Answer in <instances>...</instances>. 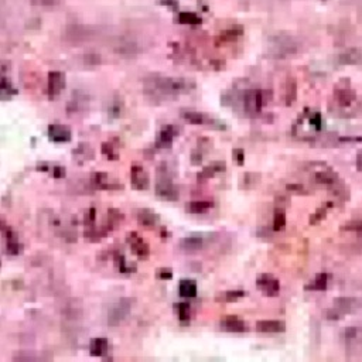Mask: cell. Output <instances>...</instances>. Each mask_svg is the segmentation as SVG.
Listing matches in <instances>:
<instances>
[{
    "instance_id": "1",
    "label": "cell",
    "mask_w": 362,
    "mask_h": 362,
    "mask_svg": "<svg viewBox=\"0 0 362 362\" xmlns=\"http://www.w3.org/2000/svg\"><path fill=\"white\" fill-rule=\"evenodd\" d=\"M362 308V301L356 297H337L332 301V307L325 310V319L340 320L347 314H354Z\"/></svg>"
},
{
    "instance_id": "2",
    "label": "cell",
    "mask_w": 362,
    "mask_h": 362,
    "mask_svg": "<svg viewBox=\"0 0 362 362\" xmlns=\"http://www.w3.org/2000/svg\"><path fill=\"white\" fill-rule=\"evenodd\" d=\"M340 338L348 355L362 356V327H347Z\"/></svg>"
},
{
    "instance_id": "3",
    "label": "cell",
    "mask_w": 362,
    "mask_h": 362,
    "mask_svg": "<svg viewBox=\"0 0 362 362\" xmlns=\"http://www.w3.org/2000/svg\"><path fill=\"white\" fill-rule=\"evenodd\" d=\"M132 299H120L115 306L112 307L108 313V324L111 327H117L120 325L129 316L130 308H132Z\"/></svg>"
},
{
    "instance_id": "4",
    "label": "cell",
    "mask_w": 362,
    "mask_h": 362,
    "mask_svg": "<svg viewBox=\"0 0 362 362\" xmlns=\"http://www.w3.org/2000/svg\"><path fill=\"white\" fill-rule=\"evenodd\" d=\"M156 196L164 201H177L180 198V192H178L177 185L172 181V178L161 174V177L157 178V183H156Z\"/></svg>"
},
{
    "instance_id": "5",
    "label": "cell",
    "mask_w": 362,
    "mask_h": 362,
    "mask_svg": "<svg viewBox=\"0 0 362 362\" xmlns=\"http://www.w3.org/2000/svg\"><path fill=\"white\" fill-rule=\"evenodd\" d=\"M2 233L6 238V253L10 256H17L23 252V246L19 242V236L14 232L12 227L6 225V222L2 221Z\"/></svg>"
},
{
    "instance_id": "6",
    "label": "cell",
    "mask_w": 362,
    "mask_h": 362,
    "mask_svg": "<svg viewBox=\"0 0 362 362\" xmlns=\"http://www.w3.org/2000/svg\"><path fill=\"white\" fill-rule=\"evenodd\" d=\"M256 286L260 292H263L264 296H269V297H275L279 295L280 292V283L277 280L276 277H273L272 275H260L256 279Z\"/></svg>"
},
{
    "instance_id": "7",
    "label": "cell",
    "mask_w": 362,
    "mask_h": 362,
    "mask_svg": "<svg viewBox=\"0 0 362 362\" xmlns=\"http://www.w3.org/2000/svg\"><path fill=\"white\" fill-rule=\"evenodd\" d=\"M130 181L133 190L144 191L149 188V174L139 164H133L130 168Z\"/></svg>"
},
{
    "instance_id": "8",
    "label": "cell",
    "mask_w": 362,
    "mask_h": 362,
    "mask_svg": "<svg viewBox=\"0 0 362 362\" xmlns=\"http://www.w3.org/2000/svg\"><path fill=\"white\" fill-rule=\"evenodd\" d=\"M128 244L132 248V252L135 253L136 256L139 259H146L150 253V248L149 245L143 240L140 235L137 232H130L128 235Z\"/></svg>"
},
{
    "instance_id": "9",
    "label": "cell",
    "mask_w": 362,
    "mask_h": 362,
    "mask_svg": "<svg viewBox=\"0 0 362 362\" xmlns=\"http://www.w3.org/2000/svg\"><path fill=\"white\" fill-rule=\"evenodd\" d=\"M47 135H49L50 140L54 141V143H67L73 137L71 129L64 125H60V123L50 125L49 129H47Z\"/></svg>"
},
{
    "instance_id": "10",
    "label": "cell",
    "mask_w": 362,
    "mask_h": 362,
    "mask_svg": "<svg viewBox=\"0 0 362 362\" xmlns=\"http://www.w3.org/2000/svg\"><path fill=\"white\" fill-rule=\"evenodd\" d=\"M314 180L316 183L323 185H328V187H338L340 185V177L338 174L330 167L325 168H319L314 173Z\"/></svg>"
},
{
    "instance_id": "11",
    "label": "cell",
    "mask_w": 362,
    "mask_h": 362,
    "mask_svg": "<svg viewBox=\"0 0 362 362\" xmlns=\"http://www.w3.org/2000/svg\"><path fill=\"white\" fill-rule=\"evenodd\" d=\"M221 330L227 332H245L248 331V325L245 321L236 316H224L220 321Z\"/></svg>"
},
{
    "instance_id": "12",
    "label": "cell",
    "mask_w": 362,
    "mask_h": 362,
    "mask_svg": "<svg viewBox=\"0 0 362 362\" xmlns=\"http://www.w3.org/2000/svg\"><path fill=\"white\" fill-rule=\"evenodd\" d=\"M256 330L259 332H268V334H276V332H284L286 324L280 320H263L256 323Z\"/></svg>"
},
{
    "instance_id": "13",
    "label": "cell",
    "mask_w": 362,
    "mask_h": 362,
    "mask_svg": "<svg viewBox=\"0 0 362 362\" xmlns=\"http://www.w3.org/2000/svg\"><path fill=\"white\" fill-rule=\"evenodd\" d=\"M225 170H227V164L224 161H215V163H211L209 166L204 167L203 170L197 174V180L200 183H204V181L214 177L215 174L225 172Z\"/></svg>"
},
{
    "instance_id": "14",
    "label": "cell",
    "mask_w": 362,
    "mask_h": 362,
    "mask_svg": "<svg viewBox=\"0 0 362 362\" xmlns=\"http://www.w3.org/2000/svg\"><path fill=\"white\" fill-rule=\"evenodd\" d=\"M176 135H177V130L174 129V126L173 125H167V126H164L163 129L160 130L157 140H156V146L159 149L172 148L173 139H174Z\"/></svg>"
},
{
    "instance_id": "15",
    "label": "cell",
    "mask_w": 362,
    "mask_h": 362,
    "mask_svg": "<svg viewBox=\"0 0 362 362\" xmlns=\"http://www.w3.org/2000/svg\"><path fill=\"white\" fill-rule=\"evenodd\" d=\"M136 218H137V222L140 224L141 227L144 228H154L159 224V215L148 208L139 209L137 214H136Z\"/></svg>"
},
{
    "instance_id": "16",
    "label": "cell",
    "mask_w": 362,
    "mask_h": 362,
    "mask_svg": "<svg viewBox=\"0 0 362 362\" xmlns=\"http://www.w3.org/2000/svg\"><path fill=\"white\" fill-rule=\"evenodd\" d=\"M180 246H181L184 251H198V249H201L204 246L203 235H200V233L187 235V236H184V238L181 239Z\"/></svg>"
},
{
    "instance_id": "17",
    "label": "cell",
    "mask_w": 362,
    "mask_h": 362,
    "mask_svg": "<svg viewBox=\"0 0 362 362\" xmlns=\"http://www.w3.org/2000/svg\"><path fill=\"white\" fill-rule=\"evenodd\" d=\"M109 348V343L106 338H93L89 344V354L92 356H104L106 355Z\"/></svg>"
},
{
    "instance_id": "18",
    "label": "cell",
    "mask_w": 362,
    "mask_h": 362,
    "mask_svg": "<svg viewBox=\"0 0 362 362\" xmlns=\"http://www.w3.org/2000/svg\"><path fill=\"white\" fill-rule=\"evenodd\" d=\"M328 287V273L321 272L314 277L313 282L304 286V290H311V292H324Z\"/></svg>"
},
{
    "instance_id": "19",
    "label": "cell",
    "mask_w": 362,
    "mask_h": 362,
    "mask_svg": "<svg viewBox=\"0 0 362 362\" xmlns=\"http://www.w3.org/2000/svg\"><path fill=\"white\" fill-rule=\"evenodd\" d=\"M197 292H198V287H197V283L191 279H184L181 280L180 284H178V293L181 297H185V299H192L196 297Z\"/></svg>"
},
{
    "instance_id": "20",
    "label": "cell",
    "mask_w": 362,
    "mask_h": 362,
    "mask_svg": "<svg viewBox=\"0 0 362 362\" xmlns=\"http://www.w3.org/2000/svg\"><path fill=\"white\" fill-rule=\"evenodd\" d=\"M246 293L244 290H227V292H221L215 296V301L218 303H233L242 299Z\"/></svg>"
},
{
    "instance_id": "21",
    "label": "cell",
    "mask_w": 362,
    "mask_h": 362,
    "mask_svg": "<svg viewBox=\"0 0 362 362\" xmlns=\"http://www.w3.org/2000/svg\"><path fill=\"white\" fill-rule=\"evenodd\" d=\"M109 229L106 227L104 228H96L95 225L93 227H88L85 228V232H84V238H85L88 242H99L101 239H104L106 236V232Z\"/></svg>"
},
{
    "instance_id": "22",
    "label": "cell",
    "mask_w": 362,
    "mask_h": 362,
    "mask_svg": "<svg viewBox=\"0 0 362 362\" xmlns=\"http://www.w3.org/2000/svg\"><path fill=\"white\" fill-rule=\"evenodd\" d=\"M212 207H214V204L211 203V201H191V203L187 204L185 211L190 212V214L200 215L209 211Z\"/></svg>"
},
{
    "instance_id": "23",
    "label": "cell",
    "mask_w": 362,
    "mask_h": 362,
    "mask_svg": "<svg viewBox=\"0 0 362 362\" xmlns=\"http://www.w3.org/2000/svg\"><path fill=\"white\" fill-rule=\"evenodd\" d=\"M123 220H125V215H123L119 209L109 208L108 209V222H106V228L111 231V229H113V228H116Z\"/></svg>"
},
{
    "instance_id": "24",
    "label": "cell",
    "mask_w": 362,
    "mask_h": 362,
    "mask_svg": "<svg viewBox=\"0 0 362 362\" xmlns=\"http://www.w3.org/2000/svg\"><path fill=\"white\" fill-rule=\"evenodd\" d=\"M174 310L177 313L178 319L181 320L183 323H187L191 317V306L188 303H176L174 304Z\"/></svg>"
},
{
    "instance_id": "25",
    "label": "cell",
    "mask_w": 362,
    "mask_h": 362,
    "mask_svg": "<svg viewBox=\"0 0 362 362\" xmlns=\"http://www.w3.org/2000/svg\"><path fill=\"white\" fill-rule=\"evenodd\" d=\"M284 227H286V212H284V209L276 208L275 216H273V229L283 231Z\"/></svg>"
},
{
    "instance_id": "26",
    "label": "cell",
    "mask_w": 362,
    "mask_h": 362,
    "mask_svg": "<svg viewBox=\"0 0 362 362\" xmlns=\"http://www.w3.org/2000/svg\"><path fill=\"white\" fill-rule=\"evenodd\" d=\"M260 181V174L258 173H246L242 180V187L244 188H253L256 187Z\"/></svg>"
},
{
    "instance_id": "27",
    "label": "cell",
    "mask_w": 362,
    "mask_h": 362,
    "mask_svg": "<svg viewBox=\"0 0 362 362\" xmlns=\"http://www.w3.org/2000/svg\"><path fill=\"white\" fill-rule=\"evenodd\" d=\"M331 203H325L323 207H320V208L310 216V224H311V225H316V224H319L321 220H324L325 215H327V211H328V208H331Z\"/></svg>"
},
{
    "instance_id": "28",
    "label": "cell",
    "mask_w": 362,
    "mask_h": 362,
    "mask_svg": "<svg viewBox=\"0 0 362 362\" xmlns=\"http://www.w3.org/2000/svg\"><path fill=\"white\" fill-rule=\"evenodd\" d=\"M101 152H102V154H105L109 160H119V153L116 152L115 144L111 143V141H105V143H102V146H101Z\"/></svg>"
},
{
    "instance_id": "29",
    "label": "cell",
    "mask_w": 362,
    "mask_h": 362,
    "mask_svg": "<svg viewBox=\"0 0 362 362\" xmlns=\"http://www.w3.org/2000/svg\"><path fill=\"white\" fill-rule=\"evenodd\" d=\"M308 123H310V128L316 130V132H320L323 129V117H321L319 112H314L308 116Z\"/></svg>"
},
{
    "instance_id": "30",
    "label": "cell",
    "mask_w": 362,
    "mask_h": 362,
    "mask_svg": "<svg viewBox=\"0 0 362 362\" xmlns=\"http://www.w3.org/2000/svg\"><path fill=\"white\" fill-rule=\"evenodd\" d=\"M183 116L192 125H201L205 122V116L203 113H198V112H184Z\"/></svg>"
},
{
    "instance_id": "31",
    "label": "cell",
    "mask_w": 362,
    "mask_h": 362,
    "mask_svg": "<svg viewBox=\"0 0 362 362\" xmlns=\"http://www.w3.org/2000/svg\"><path fill=\"white\" fill-rule=\"evenodd\" d=\"M341 231H348V232H362V220L345 222V224L341 225Z\"/></svg>"
},
{
    "instance_id": "32",
    "label": "cell",
    "mask_w": 362,
    "mask_h": 362,
    "mask_svg": "<svg viewBox=\"0 0 362 362\" xmlns=\"http://www.w3.org/2000/svg\"><path fill=\"white\" fill-rule=\"evenodd\" d=\"M95 220H96V209H95V207H91V208L86 209L85 215H84V225H85V228L93 227L95 225Z\"/></svg>"
},
{
    "instance_id": "33",
    "label": "cell",
    "mask_w": 362,
    "mask_h": 362,
    "mask_svg": "<svg viewBox=\"0 0 362 362\" xmlns=\"http://www.w3.org/2000/svg\"><path fill=\"white\" fill-rule=\"evenodd\" d=\"M232 159H233V163H235L236 166H244V164H245V152H244V149L240 148L233 149Z\"/></svg>"
},
{
    "instance_id": "34",
    "label": "cell",
    "mask_w": 362,
    "mask_h": 362,
    "mask_svg": "<svg viewBox=\"0 0 362 362\" xmlns=\"http://www.w3.org/2000/svg\"><path fill=\"white\" fill-rule=\"evenodd\" d=\"M73 153H74V156L80 154V156H82V157H85V156L89 157V153H92V149L89 148V144H86V143H81L80 146L75 149Z\"/></svg>"
},
{
    "instance_id": "35",
    "label": "cell",
    "mask_w": 362,
    "mask_h": 362,
    "mask_svg": "<svg viewBox=\"0 0 362 362\" xmlns=\"http://www.w3.org/2000/svg\"><path fill=\"white\" fill-rule=\"evenodd\" d=\"M203 159H204V153L200 150V149H196V150L191 153V164H194V166H200V164H203Z\"/></svg>"
},
{
    "instance_id": "36",
    "label": "cell",
    "mask_w": 362,
    "mask_h": 362,
    "mask_svg": "<svg viewBox=\"0 0 362 362\" xmlns=\"http://www.w3.org/2000/svg\"><path fill=\"white\" fill-rule=\"evenodd\" d=\"M156 276L159 277L160 280H172L173 270L167 269V268H163V269L157 270V275H156Z\"/></svg>"
},
{
    "instance_id": "37",
    "label": "cell",
    "mask_w": 362,
    "mask_h": 362,
    "mask_svg": "<svg viewBox=\"0 0 362 362\" xmlns=\"http://www.w3.org/2000/svg\"><path fill=\"white\" fill-rule=\"evenodd\" d=\"M286 190L290 191V192H296V194H304L306 192L304 187L301 184H287L286 185Z\"/></svg>"
},
{
    "instance_id": "38",
    "label": "cell",
    "mask_w": 362,
    "mask_h": 362,
    "mask_svg": "<svg viewBox=\"0 0 362 362\" xmlns=\"http://www.w3.org/2000/svg\"><path fill=\"white\" fill-rule=\"evenodd\" d=\"M53 176L54 178H64L67 176V172H65V167L62 166H57L53 168Z\"/></svg>"
},
{
    "instance_id": "39",
    "label": "cell",
    "mask_w": 362,
    "mask_h": 362,
    "mask_svg": "<svg viewBox=\"0 0 362 362\" xmlns=\"http://www.w3.org/2000/svg\"><path fill=\"white\" fill-rule=\"evenodd\" d=\"M356 167H358L359 172H362V150L356 156Z\"/></svg>"
},
{
    "instance_id": "40",
    "label": "cell",
    "mask_w": 362,
    "mask_h": 362,
    "mask_svg": "<svg viewBox=\"0 0 362 362\" xmlns=\"http://www.w3.org/2000/svg\"><path fill=\"white\" fill-rule=\"evenodd\" d=\"M37 170L38 172H49V164H38Z\"/></svg>"
}]
</instances>
